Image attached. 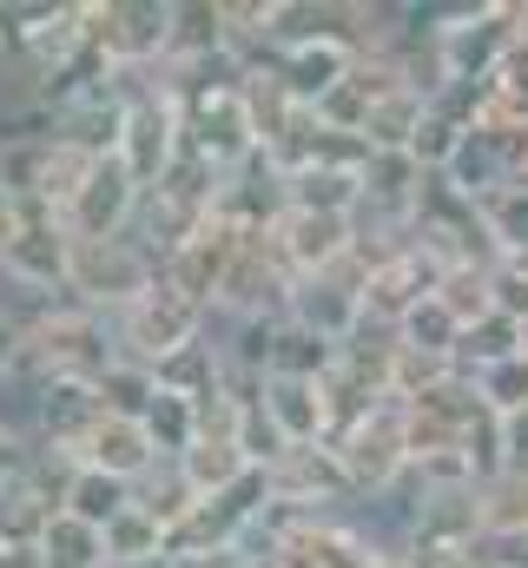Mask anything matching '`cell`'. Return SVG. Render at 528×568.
Returning <instances> with one entry per match:
<instances>
[{
    "instance_id": "6da1fadb",
    "label": "cell",
    "mask_w": 528,
    "mask_h": 568,
    "mask_svg": "<svg viewBox=\"0 0 528 568\" xmlns=\"http://www.w3.org/2000/svg\"><path fill=\"white\" fill-rule=\"evenodd\" d=\"M40 384H100L113 364H120V344H113V317L73 304V297H53L27 317L20 331V357Z\"/></svg>"
},
{
    "instance_id": "7a4b0ae2",
    "label": "cell",
    "mask_w": 528,
    "mask_h": 568,
    "mask_svg": "<svg viewBox=\"0 0 528 568\" xmlns=\"http://www.w3.org/2000/svg\"><path fill=\"white\" fill-rule=\"evenodd\" d=\"M67 258H73V232L60 225V212L7 205V219H0V284L53 304V297H67Z\"/></svg>"
},
{
    "instance_id": "3957f363",
    "label": "cell",
    "mask_w": 528,
    "mask_h": 568,
    "mask_svg": "<svg viewBox=\"0 0 528 568\" xmlns=\"http://www.w3.org/2000/svg\"><path fill=\"white\" fill-rule=\"evenodd\" d=\"M113 159L139 179V192H152L159 179H172V165L185 159V113H179V100L165 93L159 73L132 80L126 120H120V140H113Z\"/></svg>"
},
{
    "instance_id": "277c9868",
    "label": "cell",
    "mask_w": 528,
    "mask_h": 568,
    "mask_svg": "<svg viewBox=\"0 0 528 568\" xmlns=\"http://www.w3.org/2000/svg\"><path fill=\"white\" fill-rule=\"evenodd\" d=\"M205 331H212V311H199L192 297H179L165 278H152V291H139L126 311L113 317V344H120V357L139 364V371L172 364V357L192 351Z\"/></svg>"
},
{
    "instance_id": "5b68a950",
    "label": "cell",
    "mask_w": 528,
    "mask_h": 568,
    "mask_svg": "<svg viewBox=\"0 0 528 568\" xmlns=\"http://www.w3.org/2000/svg\"><path fill=\"white\" fill-rule=\"evenodd\" d=\"M311 20H317V27L284 33V40L271 47V60H264V73H271V80L284 87V100H291V106H304V113H317V106L351 80V67H357L351 33H344V27H324V20H331V7H324V13L311 7Z\"/></svg>"
},
{
    "instance_id": "8992f818",
    "label": "cell",
    "mask_w": 528,
    "mask_h": 568,
    "mask_svg": "<svg viewBox=\"0 0 528 568\" xmlns=\"http://www.w3.org/2000/svg\"><path fill=\"white\" fill-rule=\"evenodd\" d=\"M87 13V47L126 73L145 80L165 67V40H172V0H80Z\"/></svg>"
},
{
    "instance_id": "52a82bcc",
    "label": "cell",
    "mask_w": 528,
    "mask_h": 568,
    "mask_svg": "<svg viewBox=\"0 0 528 568\" xmlns=\"http://www.w3.org/2000/svg\"><path fill=\"white\" fill-rule=\"evenodd\" d=\"M159 265L152 252L120 232V239H73V258H67V297L100 311V317H120L139 291H152Z\"/></svg>"
},
{
    "instance_id": "ba28073f",
    "label": "cell",
    "mask_w": 528,
    "mask_h": 568,
    "mask_svg": "<svg viewBox=\"0 0 528 568\" xmlns=\"http://www.w3.org/2000/svg\"><path fill=\"white\" fill-rule=\"evenodd\" d=\"M331 449H337V463H344V476H351V489L357 496H396L403 489V476H409V429H403V404L384 397V404H370L357 424H344L331 436Z\"/></svg>"
},
{
    "instance_id": "9c48e42d",
    "label": "cell",
    "mask_w": 528,
    "mask_h": 568,
    "mask_svg": "<svg viewBox=\"0 0 528 568\" xmlns=\"http://www.w3.org/2000/svg\"><path fill=\"white\" fill-rule=\"evenodd\" d=\"M284 304H291V272H284L271 232H238L212 311H219L225 324H252V317H284Z\"/></svg>"
},
{
    "instance_id": "30bf717a",
    "label": "cell",
    "mask_w": 528,
    "mask_h": 568,
    "mask_svg": "<svg viewBox=\"0 0 528 568\" xmlns=\"http://www.w3.org/2000/svg\"><path fill=\"white\" fill-rule=\"evenodd\" d=\"M264 496L284 503V509H304V516H337L344 503H357L344 463L331 443H304V449H284L271 469H264Z\"/></svg>"
},
{
    "instance_id": "8fae6325",
    "label": "cell",
    "mask_w": 528,
    "mask_h": 568,
    "mask_svg": "<svg viewBox=\"0 0 528 568\" xmlns=\"http://www.w3.org/2000/svg\"><path fill=\"white\" fill-rule=\"evenodd\" d=\"M179 469H185V483H192L199 496H225V489H238V483L258 476L252 456H245V443H238V404H232V397L199 404V436H192V449L179 456Z\"/></svg>"
},
{
    "instance_id": "7c38bea8",
    "label": "cell",
    "mask_w": 528,
    "mask_h": 568,
    "mask_svg": "<svg viewBox=\"0 0 528 568\" xmlns=\"http://www.w3.org/2000/svg\"><path fill=\"white\" fill-rule=\"evenodd\" d=\"M139 199H145L139 179H132L113 152H100V159L87 165L80 192L67 199L60 225H67L73 239H120V232H132V219H139Z\"/></svg>"
},
{
    "instance_id": "4fadbf2b",
    "label": "cell",
    "mask_w": 528,
    "mask_h": 568,
    "mask_svg": "<svg viewBox=\"0 0 528 568\" xmlns=\"http://www.w3.org/2000/svg\"><path fill=\"white\" fill-rule=\"evenodd\" d=\"M271 245H277V258H284L291 284L324 278V272H337V265L351 258V245H357V219H337V212H277Z\"/></svg>"
},
{
    "instance_id": "5bb4252c",
    "label": "cell",
    "mask_w": 528,
    "mask_h": 568,
    "mask_svg": "<svg viewBox=\"0 0 528 568\" xmlns=\"http://www.w3.org/2000/svg\"><path fill=\"white\" fill-rule=\"evenodd\" d=\"M284 317H291L297 331H311V337H324V344L344 351V344L364 331V278H357L351 265H337V272H324V278L291 284Z\"/></svg>"
},
{
    "instance_id": "9a60e30c",
    "label": "cell",
    "mask_w": 528,
    "mask_h": 568,
    "mask_svg": "<svg viewBox=\"0 0 528 568\" xmlns=\"http://www.w3.org/2000/svg\"><path fill=\"white\" fill-rule=\"evenodd\" d=\"M258 410H264V424L277 429L284 449L331 443V390H324L317 377H264Z\"/></svg>"
},
{
    "instance_id": "2e32d148",
    "label": "cell",
    "mask_w": 528,
    "mask_h": 568,
    "mask_svg": "<svg viewBox=\"0 0 528 568\" xmlns=\"http://www.w3.org/2000/svg\"><path fill=\"white\" fill-rule=\"evenodd\" d=\"M396 542H403V549H483L476 489H416L409 523H403Z\"/></svg>"
},
{
    "instance_id": "e0dca14e",
    "label": "cell",
    "mask_w": 528,
    "mask_h": 568,
    "mask_svg": "<svg viewBox=\"0 0 528 568\" xmlns=\"http://www.w3.org/2000/svg\"><path fill=\"white\" fill-rule=\"evenodd\" d=\"M73 463H80V469H100V476H113V483H126V489H139L165 456L152 449V436H145L139 417H100V424L87 429V443L73 449Z\"/></svg>"
},
{
    "instance_id": "ac0fdd59",
    "label": "cell",
    "mask_w": 528,
    "mask_h": 568,
    "mask_svg": "<svg viewBox=\"0 0 528 568\" xmlns=\"http://www.w3.org/2000/svg\"><path fill=\"white\" fill-rule=\"evenodd\" d=\"M436 278H443V265L436 258H423L416 245L396 258V265H384V272H370L364 278V324H377V331H396L429 291H436Z\"/></svg>"
},
{
    "instance_id": "d6986e66",
    "label": "cell",
    "mask_w": 528,
    "mask_h": 568,
    "mask_svg": "<svg viewBox=\"0 0 528 568\" xmlns=\"http://www.w3.org/2000/svg\"><path fill=\"white\" fill-rule=\"evenodd\" d=\"M232 245H238V232H225V225L212 219L199 239H185V245L159 265V278L172 284L179 297H192L199 311H212V304H219V284H225V265H232Z\"/></svg>"
},
{
    "instance_id": "ffe728a7",
    "label": "cell",
    "mask_w": 528,
    "mask_h": 568,
    "mask_svg": "<svg viewBox=\"0 0 528 568\" xmlns=\"http://www.w3.org/2000/svg\"><path fill=\"white\" fill-rule=\"evenodd\" d=\"M219 60H232L219 0H172V40H165V67L159 73H205Z\"/></svg>"
},
{
    "instance_id": "44dd1931",
    "label": "cell",
    "mask_w": 528,
    "mask_h": 568,
    "mask_svg": "<svg viewBox=\"0 0 528 568\" xmlns=\"http://www.w3.org/2000/svg\"><path fill=\"white\" fill-rule=\"evenodd\" d=\"M476 529H483V542H516V536H528V469L502 463L496 476L476 483Z\"/></svg>"
},
{
    "instance_id": "7402d4cb",
    "label": "cell",
    "mask_w": 528,
    "mask_h": 568,
    "mask_svg": "<svg viewBox=\"0 0 528 568\" xmlns=\"http://www.w3.org/2000/svg\"><path fill=\"white\" fill-rule=\"evenodd\" d=\"M284 192V212H337V219H357L364 192H357V172H331V165H304L291 179H277Z\"/></svg>"
},
{
    "instance_id": "603a6c76",
    "label": "cell",
    "mask_w": 528,
    "mask_h": 568,
    "mask_svg": "<svg viewBox=\"0 0 528 568\" xmlns=\"http://www.w3.org/2000/svg\"><path fill=\"white\" fill-rule=\"evenodd\" d=\"M476 219H483V239H489V258H528V185H496L489 199H476Z\"/></svg>"
},
{
    "instance_id": "cb8c5ba5",
    "label": "cell",
    "mask_w": 528,
    "mask_h": 568,
    "mask_svg": "<svg viewBox=\"0 0 528 568\" xmlns=\"http://www.w3.org/2000/svg\"><path fill=\"white\" fill-rule=\"evenodd\" d=\"M456 344H463V324L436 304V291L396 324V351H409V357H429V364H449L456 371Z\"/></svg>"
},
{
    "instance_id": "d4e9b609",
    "label": "cell",
    "mask_w": 528,
    "mask_h": 568,
    "mask_svg": "<svg viewBox=\"0 0 528 568\" xmlns=\"http://www.w3.org/2000/svg\"><path fill=\"white\" fill-rule=\"evenodd\" d=\"M33 556H40V568H106V536H100L93 523H80V516L60 509V516L40 529Z\"/></svg>"
},
{
    "instance_id": "484cf974",
    "label": "cell",
    "mask_w": 528,
    "mask_h": 568,
    "mask_svg": "<svg viewBox=\"0 0 528 568\" xmlns=\"http://www.w3.org/2000/svg\"><path fill=\"white\" fill-rule=\"evenodd\" d=\"M522 324L516 317H502V311H489L483 324H469L463 331V344H456V377H476V371H489V364H509V357H522Z\"/></svg>"
},
{
    "instance_id": "4316f807",
    "label": "cell",
    "mask_w": 528,
    "mask_h": 568,
    "mask_svg": "<svg viewBox=\"0 0 528 568\" xmlns=\"http://www.w3.org/2000/svg\"><path fill=\"white\" fill-rule=\"evenodd\" d=\"M423 113H429V100H423L416 87H403V93H390V100H377L370 120H364V145H370V152H409L416 126H423Z\"/></svg>"
},
{
    "instance_id": "83f0119b",
    "label": "cell",
    "mask_w": 528,
    "mask_h": 568,
    "mask_svg": "<svg viewBox=\"0 0 528 568\" xmlns=\"http://www.w3.org/2000/svg\"><path fill=\"white\" fill-rule=\"evenodd\" d=\"M132 503H139V509H145V516H152V523L172 536V529H179V523L199 509V489L185 483V469H179V463H159V469H152V476L132 489Z\"/></svg>"
},
{
    "instance_id": "f1b7e54d",
    "label": "cell",
    "mask_w": 528,
    "mask_h": 568,
    "mask_svg": "<svg viewBox=\"0 0 528 568\" xmlns=\"http://www.w3.org/2000/svg\"><path fill=\"white\" fill-rule=\"evenodd\" d=\"M436 304L469 331V324H483L489 311H496V297H489V265L483 258H463V265H449L443 278H436Z\"/></svg>"
},
{
    "instance_id": "f546056e",
    "label": "cell",
    "mask_w": 528,
    "mask_h": 568,
    "mask_svg": "<svg viewBox=\"0 0 528 568\" xmlns=\"http://www.w3.org/2000/svg\"><path fill=\"white\" fill-rule=\"evenodd\" d=\"M145 436H152V449L165 456V463H179L185 449H192V436H199V404H185V397H172V390H152V404H145Z\"/></svg>"
},
{
    "instance_id": "4dcf8cb0",
    "label": "cell",
    "mask_w": 528,
    "mask_h": 568,
    "mask_svg": "<svg viewBox=\"0 0 528 568\" xmlns=\"http://www.w3.org/2000/svg\"><path fill=\"white\" fill-rule=\"evenodd\" d=\"M463 384L476 390V404H483L496 424L522 417V410H528V351H522V357H509V364H489V371L463 377Z\"/></svg>"
},
{
    "instance_id": "1f68e13d",
    "label": "cell",
    "mask_w": 528,
    "mask_h": 568,
    "mask_svg": "<svg viewBox=\"0 0 528 568\" xmlns=\"http://www.w3.org/2000/svg\"><path fill=\"white\" fill-rule=\"evenodd\" d=\"M132 503L126 483H113V476H100V469H73V483H67V516H80V523H93V529H106L120 509Z\"/></svg>"
},
{
    "instance_id": "d6a6232c",
    "label": "cell",
    "mask_w": 528,
    "mask_h": 568,
    "mask_svg": "<svg viewBox=\"0 0 528 568\" xmlns=\"http://www.w3.org/2000/svg\"><path fill=\"white\" fill-rule=\"evenodd\" d=\"M100 536H106V568L139 562V556H159V549H165V529H159V523H152L139 503H126V509H120V516H113Z\"/></svg>"
},
{
    "instance_id": "836d02e7",
    "label": "cell",
    "mask_w": 528,
    "mask_h": 568,
    "mask_svg": "<svg viewBox=\"0 0 528 568\" xmlns=\"http://www.w3.org/2000/svg\"><path fill=\"white\" fill-rule=\"evenodd\" d=\"M152 390H159V377H152V371H139V364H126V357L93 384V397H100V410H106V417H145Z\"/></svg>"
},
{
    "instance_id": "e575fe53",
    "label": "cell",
    "mask_w": 528,
    "mask_h": 568,
    "mask_svg": "<svg viewBox=\"0 0 528 568\" xmlns=\"http://www.w3.org/2000/svg\"><path fill=\"white\" fill-rule=\"evenodd\" d=\"M463 140H469V133H463V126H456L449 113H436V106H429V113H423V126H416V140H409V159H416V165H423L429 179H443V172L456 165Z\"/></svg>"
},
{
    "instance_id": "d590c367",
    "label": "cell",
    "mask_w": 528,
    "mask_h": 568,
    "mask_svg": "<svg viewBox=\"0 0 528 568\" xmlns=\"http://www.w3.org/2000/svg\"><path fill=\"white\" fill-rule=\"evenodd\" d=\"M489 297H496L502 317H516L528 331V265L522 258H496V265H489Z\"/></svg>"
},
{
    "instance_id": "8d00e7d4",
    "label": "cell",
    "mask_w": 528,
    "mask_h": 568,
    "mask_svg": "<svg viewBox=\"0 0 528 568\" xmlns=\"http://www.w3.org/2000/svg\"><path fill=\"white\" fill-rule=\"evenodd\" d=\"M396 556H403V568H483L476 549H403L396 542Z\"/></svg>"
},
{
    "instance_id": "74e56055",
    "label": "cell",
    "mask_w": 528,
    "mask_h": 568,
    "mask_svg": "<svg viewBox=\"0 0 528 568\" xmlns=\"http://www.w3.org/2000/svg\"><path fill=\"white\" fill-rule=\"evenodd\" d=\"M502 463H516V469H528V410H522V417H509V424H502Z\"/></svg>"
},
{
    "instance_id": "f35d334b",
    "label": "cell",
    "mask_w": 528,
    "mask_h": 568,
    "mask_svg": "<svg viewBox=\"0 0 528 568\" xmlns=\"http://www.w3.org/2000/svg\"><path fill=\"white\" fill-rule=\"evenodd\" d=\"M20 463H27V443H20V436H7V429H0V483H7V476H13V469H20Z\"/></svg>"
},
{
    "instance_id": "ab89813d",
    "label": "cell",
    "mask_w": 528,
    "mask_h": 568,
    "mask_svg": "<svg viewBox=\"0 0 528 568\" xmlns=\"http://www.w3.org/2000/svg\"><path fill=\"white\" fill-rule=\"evenodd\" d=\"M0 568H40L33 549H13V542H0Z\"/></svg>"
},
{
    "instance_id": "60d3db41",
    "label": "cell",
    "mask_w": 528,
    "mask_h": 568,
    "mask_svg": "<svg viewBox=\"0 0 528 568\" xmlns=\"http://www.w3.org/2000/svg\"><path fill=\"white\" fill-rule=\"evenodd\" d=\"M120 568H185L172 549H159V556H139V562H120Z\"/></svg>"
},
{
    "instance_id": "b9f144b4",
    "label": "cell",
    "mask_w": 528,
    "mask_h": 568,
    "mask_svg": "<svg viewBox=\"0 0 528 568\" xmlns=\"http://www.w3.org/2000/svg\"><path fill=\"white\" fill-rule=\"evenodd\" d=\"M0 219H7V192H0Z\"/></svg>"
},
{
    "instance_id": "7bdbcfd3",
    "label": "cell",
    "mask_w": 528,
    "mask_h": 568,
    "mask_svg": "<svg viewBox=\"0 0 528 568\" xmlns=\"http://www.w3.org/2000/svg\"><path fill=\"white\" fill-rule=\"evenodd\" d=\"M522 351H528V337H522Z\"/></svg>"
}]
</instances>
